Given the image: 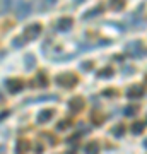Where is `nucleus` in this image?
<instances>
[{
  "label": "nucleus",
  "mask_w": 147,
  "mask_h": 154,
  "mask_svg": "<svg viewBox=\"0 0 147 154\" xmlns=\"http://www.w3.org/2000/svg\"><path fill=\"white\" fill-rule=\"evenodd\" d=\"M55 82L57 84H60L62 88H74L77 84V77L74 75V74H60V75H57L55 77Z\"/></svg>",
  "instance_id": "nucleus-1"
},
{
  "label": "nucleus",
  "mask_w": 147,
  "mask_h": 154,
  "mask_svg": "<svg viewBox=\"0 0 147 154\" xmlns=\"http://www.w3.org/2000/svg\"><path fill=\"white\" fill-rule=\"evenodd\" d=\"M41 34V26L39 24H31V26H27L26 31H24V34H22V38L27 39V41H33V39H36Z\"/></svg>",
  "instance_id": "nucleus-2"
},
{
  "label": "nucleus",
  "mask_w": 147,
  "mask_h": 154,
  "mask_svg": "<svg viewBox=\"0 0 147 154\" xmlns=\"http://www.w3.org/2000/svg\"><path fill=\"white\" fill-rule=\"evenodd\" d=\"M5 88L9 93L16 94V93H21L22 88H24V82H22L21 79H7L5 81Z\"/></svg>",
  "instance_id": "nucleus-3"
},
{
  "label": "nucleus",
  "mask_w": 147,
  "mask_h": 154,
  "mask_svg": "<svg viewBox=\"0 0 147 154\" xmlns=\"http://www.w3.org/2000/svg\"><path fill=\"white\" fill-rule=\"evenodd\" d=\"M29 12H31V4L29 2L21 0L19 4H16V16L19 19H24L26 16H29Z\"/></svg>",
  "instance_id": "nucleus-4"
},
{
  "label": "nucleus",
  "mask_w": 147,
  "mask_h": 154,
  "mask_svg": "<svg viewBox=\"0 0 147 154\" xmlns=\"http://www.w3.org/2000/svg\"><path fill=\"white\" fill-rule=\"evenodd\" d=\"M127 51L133 57H142L145 53V48H144V45H142L140 41H132V43L127 46Z\"/></svg>",
  "instance_id": "nucleus-5"
},
{
  "label": "nucleus",
  "mask_w": 147,
  "mask_h": 154,
  "mask_svg": "<svg viewBox=\"0 0 147 154\" xmlns=\"http://www.w3.org/2000/svg\"><path fill=\"white\" fill-rule=\"evenodd\" d=\"M72 24H74V21H72L70 17H62V19L57 21V29L62 31V33H65V31H69L72 28Z\"/></svg>",
  "instance_id": "nucleus-6"
},
{
  "label": "nucleus",
  "mask_w": 147,
  "mask_h": 154,
  "mask_svg": "<svg viewBox=\"0 0 147 154\" xmlns=\"http://www.w3.org/2000/svg\"><path fill=\"white\" fill-rule=\"evenodd\" d=\"M69 108H70V111H74V113H79V111L84 108V99L79 98V96L72 98L70 101H69Z\"/></svg>",
  "instance_id": "nucleus-7"
},
{
  "label": "nucleus",
  "mask_w": 147,
  "mask_h": 154,
  "mask_svg": "<svg viewBox=\"0 0 147 154\" xmlns=\"http://www.w3.org/2000/svg\"><path fill=\"white\" fill-rule=\"evenodd\" d=\"M127 96L130 99L140 98V96H144V88H142V86H132V88L127 91Z\"/></svg>",
  "instance_id": "nucleus-8"
},
{
  "label": "nucleus",
  "mask_w": 147,
  "mask_h": 154,
  "mask_svg": "<svg viewBox=\"0 0 147 154\" xmlns=\"http://www.w3.org/2000/svg\"><path fill=\"white\" fill-rule=\"evenodd\" d=\"M29 142H27L26 139H19L16 142V152H26V151H29Z\"/></svg>",
  "instance_id": "nucleus-9"
},
{
  "label": "nucleus",
  "mask_w": 147,
  "mask_h": 154,
  "mask_svg": "<svg viewBox=\"0 0 147 154\" xmlns=\"http://www.w3.org/2000/svg\"><path fill=\"white\" fill-rule=\"evenodd\" d=\"M51 116H53V110H43L38 115V122H39V123H46Z\"/></svg>",
  "instance_id": "nucleus-10"
},
{
  "label": "nucleus",
  "mask_w": 147,
  "mask_h": 154,
  "mask_svg": "<svg viewBox=\"0 0 147 154\" xmlns=\"http://www.w3.org/2000/svg\"><path fill=\"white\" fill-rule=\"evenodd\" d=\"M109 7H111V11L118 12L125 7V0H109Z\"/></svg>",
  "instance_id": "nucleus-11"
},
{
  "label": "nucleus",
  "mask_w": 147,
  "mask_h": 154,
  "mask_svg": "<svg viewBox=\"0 0 147 154\" xmlns=\"http://www.w3.org/2000/svg\"><path fill=\"white\" fill-rule=\"evenodd\" d=\"M84 151H86V152H98V151H99L98 142H89V144H86V146H84Z\"/></svg>",
  "instance_id": "nucleus-12"
},
{
  "label": "nucleus",
  "mask_w": 147,
  "mask_h": 154,
  "mask_svg": "<svg viewBox=\"0 0 147 154\" xmlns=\"http://www.w3.org/2000/svg\"><path fill=\"white\" fill-rule=\"evenodd\" d=\"M34 86H46V77L43 75V74H38L36 75V79L33 81Z\"/></svg>",
  "instance_id": "nucleus-13"
},
{
  "label": "nucleus",
  "mask_w": 147,
  "mask_h": 154,
  "mask_svg": "<svg viewBox=\"0 0 147 154\" xmlns=\"http://www.w3.org/2000/svg\"><path fill=\"white\" fill-rule=\"evenodd\" d=\"M111 134H113V135H116V137L123 135V134H125V125H116L113 130H111Z\"/></svg>",
  "instance_id": "nucleus-14"
},
{
  "label": "nucleus",
  "mask_w": 147,
  "mask_h": 154,
  "mask_svg": "<svg viewBox=\"0 0 147 154\" xmlns=\"http://www.w3.org/2000/svg\"><path fill=\"white\" fill-rule=\"evenodd\" d=\"M113 75V70L111 69H103V70L98 72V77H101V79H104V77H111Z\"/></svg>",
  "instance_id": "nucleus-15"
},
{
  "label": "nucleus",
  "mask_w": 147,
  "mask_h": 154,
  "mask_svg": "<svg viewBox=\"0 0 147 154\" xmlns=\"http://www.w3.org/2000/svg\"><path fill=\"white\" fill-rule=\"evenodd\" d=\"M137 111H139V108H137V106H127V108H125V115L127 116H133Z\"/></svg>",
  "instance_id": "nucleus-16"
},
{
  "label": "nucleus",
  "mask_w": 147,
  "mask_h": 154,
  "mask_svg": "<svg viewBox=\"0 0 147 154\" xmlns=\"http://www.w3.org/2000/svg\"><path fill=\"white\" fill-rule=\"evenodd\" d=\"M142 130H144V123H133V127H132L133 134H142Z\"/></svg>",
  "instance_id": "nucleus-17"
},
{
  "label": "nucleus",
  "mask_w": 147,
  "mask_h": 154,
  "mask_svg": "<svg viewBox=\"0 0 147 154\" xmlns=\"http://www.w3.org/2000/svg\"><path fill=\"white\" fill-rule=\"evenodd\" d=\"M101 11H103V7L99 5V7H96V9H93V11H89V12H87V14H86L84 17H86V19H89V17H93V14H99Z\"/></svg>",
  "instance_id": "nucleus-18"
},
{
  "label": "nucleus",
  "mask_w": 147,
  "mask_h": 154,
  "mask_svg": "<svg viewBox=\"0 0 147 154\" xmlns=\"http://www.w3.org/2000/svg\"><path fill=\"white\" fill-rule=\"evenodd\" d=\"M70 125V123H69V122L67 120H63V122H60V123H58V130H65L67 127Z\"/></svg>",
  "instance_id": "nucleus-19"
},
{
  "label": "nucleus",
  "mask_w": 147,
  "mask_h": 154,
  "mask_svg": "<svg viewBox=\"0 0 147 154\" xmlns=\"http://www.w3.org/2000/svg\"><path fill=\"white\" fill-rule=\"evenodd\" d=\"M26 65L27 67H34V58H33V55H29L26 58Z\"/></svg>",
  "instance_id": "nucleus-20"
},
{
  "label": "nucleus",
  "mask_w": 147,
  "mask_h": 154,
  "mask_svg": "<svg viewBox=\"0 0 147 154\" xmlns=\"http://www.w3.org/2000/svg\"><path fill=\"white\" fill-rule=\"evenodd\" d=\"M7 115H9V113H7V111H5V113H2V115H0V120H4V118H5Z\"/></svg>",
  "instance_id": "nucleus-21"
},
{
  "label": "nucleus",
  "mask_w": 147,
  "mask_h": 154,
  "mask_svg": "<svg viewBox=\"0 0 147 154\" xmlns=\"http://www.w3.org/2000/svg\"><path fill=\"white\" fill-rule=\"evenodd\" d=\"M46 2H48V4H53V2H57V0H46Z\"/></svg>",
  "instance_id": "nucleus-22"
},
{
  "label": "nucleus",
  "mask_w": 147,
  "mask_h": 154,
  "mask_svg": "<svg viewBox=\"0 0 147 154\" xmlns=\"http://www.w3.org/2000/svg\"><path fill=\"white\" fill-rule=\"evenodd\" d=\"M145 147H147V140H145Z\"/></svg>",
  "instance_id": "nucleus-23"
}]
</instances>
